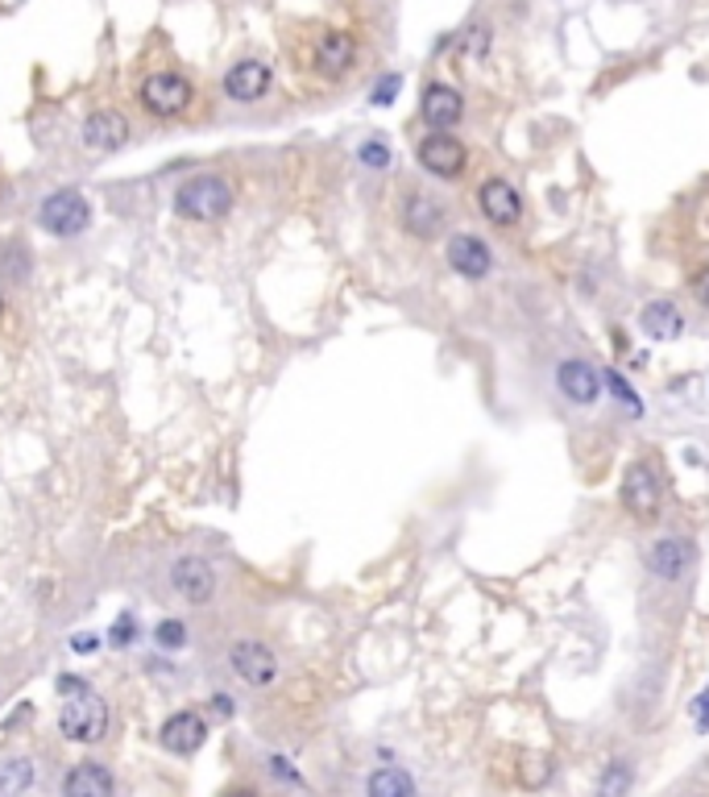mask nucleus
<instances>
[{"instance_id":"1","label":"nucleus","mask_w":709,"mask_h":797,"mask_svg":"<svg viewBox=\"0 0 709 797\" xmlns=\"http://www.w3.org/2000/svg\"><path fill=\"white\" fill-rule=\"evenodd\" d=\"M137 108L154 117V121H183L195 112L200 105V87L191 75L175 71V67H158V71H146L142 84H137Z\"/></svg>"},{"instance_id":"2","label":"nucleus","mask_w":709,"mask_h":797,"mask_svg":"<svg viewBox=\"0 0 709 797\" xmlns=\"http://www.w3.org/2000/svg\"><path fill=\"white\" fill-rule=\"evenodd\" d=\"M232 204H237L232 183L225 175H212V170L191 175V179H183L179 191H175V212H179L183 221H191V225H216V221L229 216Z\"/></svg>"},{"instance_id":"3","label":"nucleus","mask_w":709,"mask_h":797,"mask_svg":"<svg viewBox=\"0 0 709 797\" xmlns=\"http://www.w3.org/2000/svg\"><path fill=\"white\" fill-rule=\"evenodd\" d=\"M357 34L353 29H340V25H324L308 38V50H303V71H312L315 80L324 84H340L345 75H353L357 67Z\"/></svg>"},{"instance_id":"4","label":"nucleus","mask_w":709,"mask_h":797,"mask_svg":"<svg viewBox=\"0 0 709 797\" xmlns=\"http://www.w3.org/2000/svg\"><path fill=\"white\" fill-rule=\"evenodd\" d=\"M108 723H112L108 702L92 690L71 693L63 706H59V731H63L71 744H100L108 735Z\"/></svg>"},{"instance_id":"5","label":"nucleus","mask_w":709,"mask_h":797,"mask_svg":"<svg viewBox=\"0 0 709 797\" xmlns=\"http://www.w3.org/2000/svg\"><path fill=\"white\" fill-rule=\"evenodd\" d=\"M38 225L50 237H80V233L92 229V204H87L84 191L75 188L50 191L43 200V209H38Z\"/></svg>"},{"instance_id":"6","label":"nucleus","mask_w":709,"mask_h":797,"mask_svg":"<svg viewBox=\"0 0 709 797\" xmlns=\"http://www.w3.org/2000/svg\"><path fill=\"white\" fill-rule=\"evenodd\" d=\"M623 507L635 515V520H644L651 524L656 515H660V507H664V486H660V474L651 469V462H630L623 474Z\"/></svg>"},{"instance_id":"7","label":"nucleus","mask_w":709,"mask_h":797,"mask_svg":"<svg viewBox=\"0 0 709 797\" xmlns=\"http://www.w3.org/2000/svg\"><path fill=\"white\" fill-rule=\"evenodd\" d=\"M416 158L432 179H448V183L460 179L465 167H469V150H465V142L453 138V133H428V138L419 142Z\"/></svg>"},{"instance_id":"8","label":"nucleus","mask_w":709,"mask_h":797,"mask_svg":"<svg viewBox=\"0 0 709 797\" xmlns=\"http://www.w3.org/2000/svg\"><path fill=\"white\" fill-rule=\"evenodd\" d=\"M129 138H133V126H129V117L121 108H96V112H87L84 126H80V142L92 154H117V150L129 146Z\"/></svg>"},{"instance_id":"9","label":"nucleus","mask_w":709,"mask_h":797,"mask_svg":"<svg viewBox=\"0 0 709 797\" xmlns=\"http://www.w3.org/2000/svg\"><path fill=\"white\" fill-rule=\"evenodd\" d=\"M478 209L490 225H498V229H515V225L522 221V195L510 179H498V175H494V179H485V183L478 188Z\"/></svg>"},{"instance_id":"10","label":"nucleus","mask_w":709,"mask_h":797,"mask_svg":"<svg viewBox=\"0 0 709 797\" xmlns=\"http://www.w3.org/2000/svg\"><path fill=\"white\" fill-rule=\"evenodd\" d=\"M556 391H561L573 407H593L602 398V374L593 370V361L585 357H564L556 366Z\"/></svg>"},{"instance_id":"11","label":"nucleus","mask_w":709,"mask_h":797,"mask_svg":"<svg viewBox=\"0 0 709 797\" xmlns=\"http://www.w3.org/2000/svg\"><path fill=\"white\" fill-rule=\"evenodd\" d=\"M170 590L191 607H208L212 594H216V573L204 557H179L170 566Z\"/></svg>"},{"instance_id":"12","label":"nucleus","mask_w":709,"mask_h":797,"mask_svg":"<svg viewBox=\"0 0 709 797\" xmlns=\"http://www.w3.org/2000/svg\"><path fill=\"white\" fill-rule=\"evenodd\" d=\"M274 87V67L262 59H241L225 71V96L232 105H257Z\"/></svg>"},{"instance_id":"13","label":"nucleus","mask_w":709,"mask_h":797,"mask_svg":"<svg viewBox=\"0 0 709 797\" xmlns=\"http://www.w3.org/2000/svg\"><path fill=\"white\" fill-rule=\"evenodd\" d=\"M229 665L245 686H257V690L278 677V656L262 640H237L229 649Z\"/></svg>"},{"instance_id":"14","label":"nucleus","mask_w":709,"mask_h":797,"mask_svg":"<svg viewBox=\"0 0 709 797\" xmlns=\"http://www.w3.org/2000/svg\"><path fill=\"white\" fill-rule=\"evenodd\" d=\"M444 221H448V212L440 204L436 195H428V191L411 188L402 195V229L419 237V241H432L444 233Z\"/></svg>"},{"instance_id":"15","label":"nucleus","mask_w":709,"mask_h":797,"mask_svg":"<svg viewBox=\"0 0 709 797\" xmlns=\"http://www.w3.org/2000/svg\"><path fill=\"white\" fill-rule=\"evenodd\" d=\"M204 739H208V723H204V714L195 711H175L158 727V744L167 748L170 756H195L204 748Z\"/></svg>"},{"instance_id":"16","label":"nucleus","mask_w":709,"mask_h":797,"mask_svg":"<svg viewBox=\"0 0 709 797\" xmlns=\"http://www.w3.org/2000/svg\"><path fill=\"white\" fill-rule=\"evenodd\" d=\"M419 112L432 126V133H448L465 117V96L448 84H428L423 87V100H419Z\"/></svg>"},{"instance_id":"17","label":"nucleus","mask_w":709,"mask_h":797,"mask_svg":"<svg viewBox=\"0 0 709 797\" xmlns=\"http://www.w3.org/2000/svg\"><path fill=\"white\" fill-rule=\"evenodd\" d=\"M448 266L460 274V278H485V274L494 271V253L490 246L481 241L478 233H457V237H448Z\"/></svg>"},{"instance_id":"18","label":"nucleus","mask_w":709,"mask_h":797,"mask_svg":"<svg viewBox=\"0 0 709 797\" xmlns=\"http://www.w3.org/2000/svg\"><path fill=\"white\" fill-rule=\"evenodd\" d=\"M693 566V545L681 536H664L647 548V573L660 578V582H681Z\"/></svg>"},{"instance_id":"19","label":"nucleus","mask_w":709,"mask_h":797,"mask_svg":"<svg viewBox=\"0 0 709 797\" xmlns=\"http://www.w3.org/2000/svg\"><path fill=\"white\" fill-rule=\"evenodd\" d=\"M63 797H117V776L100 760H80L63 776Z\"/></svg>"},{"instance_id":"20","label":"nucleus","mask_w":709,"mask_h":797,"mask_svg":"<svg viewBox=\"0 0 709 797\" xmlns=\"http://www.w3.org/2000/svg\"><path fill=\"white\" fill-rule=\"evenodd\" d=\"M639 329H644L651 341H672V336L685 333V316L672 299H651L644 312H639Z\"/></svg>"},{"instance_id":"21","label":"nucleus","mask_w":709,"mask_h":797,"mask_svg":"<svg viewBox=\"0 0 709 797\" xmlns=\"http://www.w3.org/2000/svg\"><path fill=\"white\" fill-rule=\"evenodd\" d=\"M365 797H416V776L407 769H374L365 781Z\"/></svg>"},{"instance_id":"22","label":"nucleus","mask_w":709,"mask_h":797,"mask_svg":"<svg viewBox=\"0 0 709 797\" xmlns=\"http://www.w3.org/2000/svg\"><path fill=\"white\" fill-rule=\"evenodd\" d=\"M630 785H635V769L630 760H610L598 776V789L593 797H630Z\"/></svg>"},{"instance_id":"23","label":"nucleus","mask_w":709,"mask_h":797,"mask_svg":"<svg viewBox=\"0 0 709 797\" xmlns=\"http://www.w3.org/2000/svg\"><path fill=\"white\" fill-rule=\"evenodd\" d=\"M29 785H34V760L17 756L0 764V797H22Z\"/></svg>"},{"instance_id":"24","label":"nucleus","mask_w":709,"mask_h":797,"mask_svg":"<svg viewBox=\"0 0 709 797\" xmlns=\"http://www.w3.org/2000/svg\"><path fill=\"white\" fill-rule=\"evenodd\" d=\"M154 640H158V649H183L188 644V623L183 619H163L154 628Z\"/></svg>"},{"instance_id":"25","label":"nucleus","mask_w":709,"mask_h":797,"mask_svg":"<svg viewBox=\"0 0 709 797\" xmlns=\"http://www.w3.org/2000/svg\"><path fill=\"white\" fill-rule=\"evenodd\" d=\"M357 158H361V167L386 170V167H390V146H386V142H377V138H370V142H361Z\"/></svg>"},{"instance_id":"26","label":"nucleus","mask_w":709,"mask_h":797,"mask_svg":"<svg viewBox=\"0 0 709 797\" xmlns=\"http://www.w3.org/2000/svg\"><path fill=\"white\" fill-rule=\"evenodd\" d=\"M490 25H473V29H465V38H460V50H465V59H485V50H490Z\"/></svg>"},{"instance_id":"27","label":"nucleus","mask_w":709,"mask_h":797,"mask_svg":"<svg viewBox=\"0 0 709 797\" xmlns=\"http://www.w3.org/2000/svg\"><path fill=\"white\" fill-rule=\"evenodd\" d=\"M605 382H610V391L618 395V403H623V407H626V412H630V416H644V403H639V395H635V391L626 386V378H623V374H614V370H610V374H605Z\"/></svg>"},{"instance_id":"28","label":"nucleus","mask_w":709,"mask_h":797,"mask_svg":"<svg viewBox=\"0 0 709 797\" xmlns=\"http://www.w3.org/2000/svg\"><path fill=\"white\" fill-rule=\"evenodd\" d=\"M398 87H402V80H398L395 71H390V75H382V80H377V84H374V92H370V100H374L377 108L395 105Z\"/></svg>"},{"instance_id":"29","label":"nucleus","mask_w":709,"mask_h":797,"mask_svg":"<svg viewBox=\"0 0 709 797\" xmlns=\"http://www.w3.org/2000/svg\"><path fill=\"white\" fill-rule=\"evenodd\" d=\"M688 292H693V299H697L701 308H709V266H701V271L688 278Z\"/></svg>"},{"instance_id":"30","label":"nucleus","mask_w":709,"mask_h":797,"mask_svg":"<svg viewBox=\"0 0 709 797\" xmlns=\"http://www.w3.org/2000/svg\"><path fill=\"white\" fill-rule=\"evenodd\" d=\"M133 640H137V623H133V615H121L112 628V644H133Z\"/></svg>"},{"instance_id":"31","label":"nucleus","mask_w":709,"mask_h":797,"mask_svg":"<svg viewBox=\"0 0 709 797\" xmlns=\"http://www.w3.org/2000/svg\"><path fill=\"white\" fill-rule=\"evenodd\" d=\"M693 723H697V731H709V690L693 702Z\"/></svg>"},{"instance_id":"32","label":"nucleus","mask_w":709,"mask_h":797,"mask_svg":"<svg viewBox=\"0 0 709 797\" xmlns=\"http://www.w3.org/2000/svg\"><path fill=\"white\" fill-rule=\"evenodd\" d=\"M271 773L283 776V781H295V785H299V773H295V769L287 764V760H283V756H274V760H271Z\"/></svg>"},{"instance_id":"33","label":"nucleus","mask_w":709,"mask_h":797,"mask_svg":"<svg viewBox=\"0 0 709 797\" xmlns=\"http://www.w3.org/2000/svg\"><path fill=\"white\" fill-rule=\"evenodd\" d=\"M84 690H87V681H80V677H71V673L59 677V693H67V698H71V693H84Z\"/></svg>"},{"instance_id":"34","label":"nucleus","mask_w":709,"mask_h":797,"mask_svg":"<svg viewBox=\"0 0 709 797\" xmlns=\"http://www.w3.org/2000/svg\"><path fill=\"white\" fill-rule=\"evenodd\" d=\"M71 649H75V652H92V649H100V640H96V635H75V640H71Z\"/></svg>"},{"instance_id":"35","label":"nucleus","mask_w":709,"mask_h":797,"mask_svg":"<svg viewBox=\"0 0 709 797\" xmlns=\"http://www.w3.org/2000/svg\"><path fill=\"white\" fill-rule=\"evenodd\" d=\"M212 706H216V714H232V702H229V693H216V698H212Z\"/></svg>"},{"instance_id":"36","label":"nucleus","mask_w":709,"mask_h":797,"mask_svg":"<svg viewBox=\"0 0 709 797\" xmlns=\"http://www.w3.org/2000/svg\"><path fill=\"white\" fill-rule=\"evenodd\" d=\"M220 797H257V789H245V785H237V789H225Z\"/></svg>"},{"instance_id":"37","label":"nucleus","mask_w":709,"mask_h":797,"mask_svg":"<svg viewBox=\"0 0 709 797\" xmlns=\"http://www.w3.org/2000/svg\"><path fill=\"white\" fill-rule=\"evenodd\" d=\"M0 312H4V292H0Z\"/></svg>"}]
</instances>
